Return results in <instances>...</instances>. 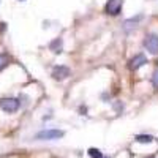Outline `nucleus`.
<instances>
[{"instance_id": "obj_1", "label": "nucleus", "mask_w": 158, "mask_h": 158, "mask_svg": "<svg viewBox=\"0 0 158 158\" xmlns=\"http://www.w3.org/2000/svg\"><path fill=\"white\" fill-rule=\"evenodd\" d=\"M63 136V131L60 130H43L40 131V133H36V139L40 141H56V139H60Z\"/></svg>"}, {"instance_id": "obj_2", "label": "nucleus", "mask_w": 158, "mask_h": 158, "mask_svg": "<svg viewBox=\"0 0 158 158\" xmlns=\"http://www.w3.org/2000/svg\"><path fill=\"white\" fill-rule=\"evenodd\" d=\"M21 106V103L19 100L16 98H3V100H0V108H2L5 112H16Z\"/></svg>"}, {"instance_id": "obj_3", "label": "nucleus", "mask_w": 158, "mask_h": 158, "mask_svg": "<svg viewBox=\"0 0 158 158\" xmlns=\"http://www.w3.org/2000/svg\"><path fill=\"white\" fill-rule=\"evenodd\" d=\"M144 48H146L150 54H158V35L149 33L144 40Z\"/></svg>"}, {"instance_id": "obj_4", "label": "nucleus", "mask_w": 158, "mask_h": 158, "mask_svg": "<svg viewBox=\"0 0 158 158\" xmlns=\"http://www.w3.org/2000/svg\"><path fill=\"white\" fill-rule=\"evenodd\" d=\"M122 5H123L122 0H108L106 13L111 15V16H118V15H120V11H122Z\"/></svg>"}, {"instance_id": "obj_5", "label": "nucleus", "mask_w": 158, "mask_h": 158, "mask_svg": "<svg viewBox=\"0 0 158 158\" xmlns=\"http://www.w3.org/2000/svg\"><path fill=\"white\" fill-rule=\"evenodd\" d=\"M71 70L68 67H65V65H59V67L54 68V71H52V77L57 79V81H62V79H67L70 76Z\"/></svg>"}, {"instance_id": "obj_6", "label": "nucleus", "mask_w": 158, "mask_h": 158, "mask_svg": "<svg viewBox=\"0 0 158 158\" xmlns=\"http://www.w3.org/2000/svg\"><path fill=\"white\" fill-rule=\"evenodd\" d=\"M147 63V57L144 54H136L133 59L130 60V70H139L142 65Z\"/></svg>"}, {"instance_id": "obj_7", "label": "nucleus", "mask_w": 158, "mask_h": 158, "mask_svg": "<svg viewBox=\"0 0 158 158\" xmlns=\"http://www.w3.org/2000/svg\"><path fill=\"white\" fill-rule=\"evenodd\" d=\"M62 38H56V40H52L51 44H49V49L54 52V54H60L62 52Z\"/></svg>"}, {"instance_id": "obj_8", "label": "nucleus", "mask_w": 158, "mask_h": 158, "mask_svg": "<svg viewBox=\"0 0 158 158\" xmlns=\"http://www.w3.org/2000/svg\"><path fill=\"white\" fill-rule=\"evenodd\" d=\"M141 19H142V15H139V16H136V18H131V19L125 21V29L128 30L130 27H136V24H138Z\"/></svg>"}, {"instance_id": "obj_9", "label": "nucleus", "mask_w": 158, "mask_h": 158, "mask_svg": "<svg viewBox=\"0 0 158 158\" xmlns=\"http://www.w3.org/2000/svg\"><path fill=\"white\" fill-rule=\"evenodd\" d=\"M136 141H138V142H152L153 138L149 136V135H138V136H136Z\"/></svg>"}, {"instance_id": "obj_10", "label": "nucleus", "mask_w": 158, "mask_h": 158, "mask_svg": "<svg viewBox=\"0 0 158 158\" xmlns=\"http://www.w3.org/2000/svg\"><path fill=\"white\" fill-rule=\"evenodd\" d=\"M10 62V57L6 54H0V70H3Z\"/></svg>"}, {"instance_id": "obj_11", "label": "nucleus", "mask_w": 158, "mask_h": 158, "mask_svg": "<svg viewBox=\"0 0 158 158\" xmlns=\"http://www.w3.org/2000/svg\"><path fill=\"white\" fill-rule=\"evenodd\" d=\"M89 155H90L92 158H101V156H103V153H101L98 149H89Z\"/></svg>"}, {"instance_id": "obj_12", "label": "nucleus", "mask_w": 158, "mask_h": 158, "mask_svg": "<svg viewBox=\"0 0 158 158\" xmlns=\"http://www.w3.org/2000/svg\"><path fill=\"white\" fill-rule=\"evenodd\" d=\"M152 84H153V87L155 89H158V68L153 71V74H152Z\"/></svg>"}, {"instance_id": "obj_13", "label": "nucleus", "mask_w": 158, "mask_h": 158, "mask_svg": "<svg viewBox=\"0 0 158 158\" xmlns=\"http://www.w3.org/2000/svg\"><path fill=\"white\" fill-rule=\"evenodd\" d=\"M101 158H109V156H101Z\"/></svg>"}, {"instance_id": "obj_14", "label": "nucleus", "mask_w": 158, "mask_h": 158, "mask_svg": "<svg viewBox=\"0 0 158 158\" xmlns=\"http://www.w3.org/2000/svg\"><path fill=\"white\" fill-rule=\"evenodd\" d=\"M19 2H24V0H19Z\"/></svg>"}, {"instance_id": "obj_15", "label": "nucleus", "mask_w": 158, "mask_h": 158, "mask_svg": "<svg viewBox=\"0 0 158 158\" xmlns=\"http://www.w3.org/2000/svg\"><path fill=\"white\" fill-rule=\"evenodd\" d=\"M149 158H153V156H149Z\"/></svg>"}]
</instances>
